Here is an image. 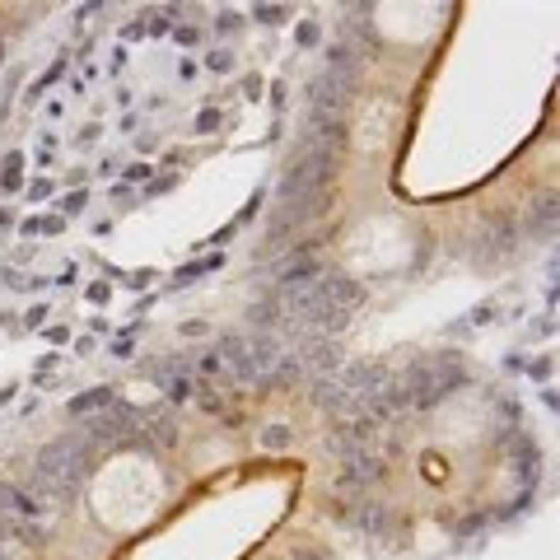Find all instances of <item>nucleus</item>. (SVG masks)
<instances>
[{
  "mask_svg": "<svg viewBox=\"0 0 560 560\" xmlns=\"http://www.w3.org/2000/svg\"><path fill=\"white\" fill-rule=\"evenodd\" d=\"M94 462H99V448L84 435H66L52 439L33 453V467H28V491L43 504L61 509V504L75 500V491L94 476Z\"/></svg>",
  "mask_w": 560,
  "mask_h": 560,
  "instance_id": "f257e3e1",
  "label": "nucleus"
},
{
  "mask_svg": "<svg viewBox=\"0 0 560 560\" xmlns=\"http://www.w3.org/2000/svg\"><path fill=\"white\" fill-rule=\"evenodd\" d=\"M140 420H145V415L135 411L131 402H112V406H103L99 415H84V439H89L94 448H145Z\"/></svg>",
  "mask_w": 560,
  "mask_h": 560,
  "instance_id": "f03ea898",
  "label": "nucleus"
},
{
  "mask_svg": "<svg viewBox=\"0 0 560 560\" xmlns=\"http://www.w3.org/2000/svg\"><path fill=\"white\" fill-rule=\"evenodd\" d=\"M215 359H220V369H224V383L229 388H257V369H252V359H247V341H243V332H229V336H220L215 341Z\"/></svg>",
  "mask_w": 560,
  "mask_h": 560,
  "instance_id": "7ed1b4c3",
  "label": "nucleus"
},
{
  "mask_svg": "<svg viewBox=\"0 0 560 560\" xmlns=\"http://www.w3.org/2000/svg\"><path fill=\"white\" fill-rule=\"evenodd\" d=\"M388 379H392V369L383 359H346V364L336 369V388H346L355 402L374 397L379 388H388Z\"/></svg>",
  "mask_w": 560,
  "mask_h": 560,
  "instance_id": "20e7f679",
  "label": "nucleus"
},
{
  "mask_svg": "<svg viewBox=\"0 0 560 560\" xmlns=\"http://www.w3.org/2000/svg\"><path fill=\"white\" fill-rule=\"evenodd\" d=\"M318 290H323V303L332 308V313H346V318L364 303V285H359L355 276H346V271H336V267L318 271Z\"/></svg>",
  "mask_w": 560,
  "mask_h": 560,
  "instance_id": "39448f33",
  "label": "nucleus"
},
{
  "mask_svg": "<svg viewBox=\"0 0 560 560\" xmlns=\"http://www.w3.org/2000/svg\"><path fill=\"white\" fill-rule=\"evenodd\" d=\"M318 271H323V262H318V243H294L285 257H276V267H271V280H276V290H285V285L313 280Z\"/></svg>",
  "mask_w": 560,
  "mask_h": 560,
  "instance_id": "423d86ee",
  "label": "nucleus"
},
{
  "mask_svg": "<svg viewBox=\"0 0 560 560\" xmlns=\"http://www.w3.org/2000/svg\"><path fill=\"white\" fill-rule=\"evenodd\" d=\"M0 509H10V514H19V518H28V523H43V518H52L56 509L52 504H43L33 491L23 481H0Z\"/></svg>",
  "mask_w": 560,
  "mask_h": 560,
  "instance_id": "0eeeda50",
  "label": "nucleus"
},
{
  "mask_svg": "<svg viewBox=\"0 0 560 560\" xmlns=\"http://www.w3.org/2000/svg\"><path fill=\"white\" fill-rule=\"evenodd\" d=\"M383 476V458L379 453H355V458L346 462V467L336 471V491H364V486H374Z\"/></svg>",
  "mask_w": 560,
  "mask_h": 560,
  "instance_id": "6e6552de",
  "label": "nucleus"
},
{
  "mask_svg": "<svg viewBox=\"0 0 560 560\" xmlns=\"http://www.w3.org/2000/svg\"><path fill=\"white\" fill-rule=\"evenodd\" d=\"M243 341H247V359H252L257 379L267 383L271 369L280 364V355H285V341H280V336H267V332H243Z\"/></svg>",
  "mask_w": 560,
  "mask_h": 560,
  "instance_id": "1a4fd4ad",
  "label": "nucleus"
},
{
  "mask_svg": "<svg viewBox=\"0 0 560 560\" xmlns=\"http://www.w3.org/2000/svg\"><path fill=\"white\" fill-rule=\"evenodd\" d=\"M350 523H359V532H369L379 542H397V527H402L397 514H392V504H359V514Z\"/></svg>",
  "mask_w": 560,
  "mask_h": 560,
  "instance_id": "9d476101",
  "label": "nucleus"
},
{
  "mask_svg": "<svg viewBox=\"0 0 560 560\" xmlns=\"http://www.w3.org/2000/svg\"><path fill=\"white\" fill-rule=\"evenodd\" d=\"M0 542H14V547H23V551H38L47 542V532H43V523H28V518L0 509Z\"/></svg>",
  "mask_w": 560,
  "mask_h": 560,
  "instance_id": "9b49d317",
  "label": "nucleus"
},
{
  "mask_svg": "<svg viewBox=\"0 0 560 560\" xmlns=\"http://www.w3.org/2000/svg\"><path fill=\"white\" fill-rule=\"evenodd\" d=\"M392 112H397V103L383 99L369 108V117L359 122V150H379L383 140H388V126H392Z\"/></svg>",
  "mask_w": 560,
  "mask_h": 560,
  "instance_id": "f8f14e48",
  "label": "nucleus"
},
{
  "mask_svg": "<svg viewBox=\"0 0 560 560\" xmlns=\"http://www.w3.org/2000/svg\"><path fill=\"white\" fill-rule=\"evenodd\" d=\"M247 318H252V332H267V336H280V332H285V318H280V299H276V285H271V290H262L257 299H252V308H247Z\"/></svg>",
  "mask_w": 560,
  "mask_h": 560,
  "instance_id": "ddd939ff",
  "label": "nucleus"
},
{
  "mask_svg": "<svg viewBox=\"0 0 560 560\" xmlns=\"http://www.w3.org/2000/svg\"><path fill=\"white\" fill-rule=\"evenodd\" d=\"M551 229H556V196H542V201H532L523 211V234L527 238H551Z\"/></svg>",
  "mask_w": 560,
  "mask_h": 560,
  "instance_id": "4468645a",
  "label": "nucleus"
},
{
  "mask_svg": "<svg viewBox=\"0 0 560 560\" xmlns=\"http://www.w3.org/2000/svg\"><path fill=\"white\" fill-rule=\"evenodd\" d=\"M112 402H117V392H112V388H89V392H79V397H70L66 411L70 415H99L103 406H112Z\"/></svg>",
  "mask_w": 560,
  "mask_h": 560,
  "instance_id": "2eb2a0df",
  "label": "nucleus"
},
{
  "mask_svg": "<svg viewBox=\"0 0 560 560\" xmlns=\"http://www.w3.org/2000/svg\"><path fill=\"white\" fill-rule=\"evenodd\" d=\"M257 444H262V453H290V448L299 444V435H294V425H285V420H276V425H262Z\"/></svg>",
  "mask_w": 560,
  "mask_h": 560,
  "instance_id": "dca6fc26",
  "label": "nucleus"
},
{
  "mask_svg": "<svg viewBox=\"0 0 560 560\" xmlns=\"http://www.w3.org/2000/svg\"><path fill=\"white\" fill-rule=\"evenodd\" d=\"M0 187L23 191V150H10V155L0 159Z\"/></svg>",
  "mask_w": 560,
  "mask_h": 560,
  "instance_id": "f3484780",
  "label": "nucleus"
},
{
  "mask_svg": "<svg viewBox=\"0 0 560 560\" xmlns=\"http://www.w3.org/2000/svg\"><path fill=\"white\" fill-rule=\"evenodd\" d=\"M224 267V257L215 252V257H201V262H187V267H178L173 271V285H191L196 276H206V271H220Z\"/></svg>",
  "mask_w": 560,
  "mask_h": 560,
  "instance_id": "a211bd4d",
  "label": "nucleus"
},
{
  "mask_svg": "<svg viewBox=\"0 0 560 560\" xmlns=\"http://www.w3.org/2000/svg\"><path fill=\"white\" fill-rule=\"evenodd\" d=\"M267 383H280V388H290V383H303V369H299V359L290 355V350H285V355H280V364L276 369H271V379Z\"/></svg>",
  "mask_w": 560,
  "mask_h": 560,
  "instance_id": "6ab92c4d",
  "label": "nucleus"
},
{
  "mask_svg": "<svg viewBox=\"0 0 560 560\" xmlns=\"http://www.w3.org/2000/svg\"><path fill=\"white\" fill-rule=\"evenodd\" d=\"M224 122H229V117H224L220 108H201V112H196V122H191V131H196V135H215V131H224Z\"/></svg>",
  "mask_w": 560,
  "mask_h": 560,
  "instance_id": "aec40b11",
  "label": "nucleus"
},
{
  "mask_svg": "<svg viewBox=\"0 0 560 560\" xmlns=\"http://www.w3.org/2000/svg\"><path fill=\"white\" fill-rule=\"evenodd\" d=\"M145 19V38H168L173 33V14L168 10H150V14H140Z\"/></svg>",
  "mask_w": 560,
  "mask_h": 560,
  "instance_id": "412c9836",
  "label": "nucleus"
},
{
  "mask_svg": "<svg viewBox=\"0 0 560 560\" xmlns=\"http://www.w3.org/2000/svg\"><path fill=\"white\" fill-rule=\"evenodd\" d=\"M84 206H89V191L79 187V191H66L61 201H56V215L61 220H70V215H84Z\"/></svg>",
  "mask_w": 560,
  "mask_h": 560,
  "instance_id": "4be33fe9",
  "label": "nucleus"
},
{
  "mask_svg": "<svg viewBox=\"0 0 560 560\" xmlns=\"http://www.w3.org/2000/svg\"><path fill=\"white\" fill-rule=\"evenodd\" d=\"M243 14H238V10H220V14H215V33H224V38H234V33H243Z\"/></svg>",
  "mask_w": 560,
  "mask_h": 560,
  "instance_id": "5701e85b",
  "label": "nucleus"
},
{
  "mask_svg": "<svg viewBox=\"0 0 560 560\" xmlns=\"http://www.w3.org/2000/svg\"><path fill=\"white\" fill-rule=\"evenodd\" d=\"M252 19L267 23V28H280V23L290 19V10H285V5H257V10H252Z\"/></svg>",
  "mask_w": 560,
  "mask_h": 560,
  "instance_id": "b1692460",
  "label": "nucleus"
},
{
  "mask_svg": "<svg viewBox=\"0 0 560 560\" xmlns=\"http://www.w3.org/2000/svg\"><path fill=\"white\" fill-rule=\"evenodd\" d=\"M294 43H299V47H318V43H323V23H318V19H303L299 28H294Z\"/></svg>",
  "mask_w": 560,
  "mask_h": 560,
  "instance_id": "393cba45",
  "label": "nucleus"
},
{
  "mask_svg": "<svg viewBox=\"0 0 560 560\" xmlns=\"http://www.w3.org/2000/svg\"><path fill=\"white\" fill-rule=\"evenodd\" d=\"M206 70H215V75H229V70H234V52H224V47L206 52Z\"/></svg>",
  "mask_w": 560,
  "mask_h": 560,
  "instance_id": "a878e982",
  "label": "nucleus"
},
{
  "mask_svg": "<svg viewBox=\"0 0 560 560\" xmlns=\"http://www.w3.org/2000/svg\"><path fill=\"white\" fill-rule=\"evenodd\" d=\"M150 173H155V168H150L145 159H135V164H126V168H122V178H117V182H122V187H135V182H145Z\"/></svg>",
  "mask_w": 560,
  "mask_h": 560,
  "instance_id": "bb28decb",
  "label": "nucleus"
},
{
  "mask_svg": "<svg viewBox=\"0 0 560 560\" xmlns=\"http://www.w3.org/2000/svg\"><path fill=\"white\" fill-rule=\"evenodd\" d=\"M201 28H196V23H173V43H178V47H196V43H201Z\"/></svg>",
  "mask_w": 560,
  "mask_h": 560,
  "instance_id": "cd10ccee",
  "label": "nucleus"
},
{
  "mask_svg": "<svg viewBox=\"0 0 560 560\" xmlns=\"http://www.w3.org/2000/svg\"><path fill=\"white\" fill-rule=\"evenodd\" d=\"M52 191H56V182H52V178H33V182H23V196H28V201H47Z\"/></svg>",
  "mask_w": 560,
  "mask_h": 560,
  "instance_id": "c85d7f7f",
  "label": "nucleus"
},
{
  "mask_svg": "<svg viewBox=\"0 0 560 560\" xmlns=\"http://www.w3.org/2000/svg\"><path fill=\"white\" fill-rule=\"evenodd\" d=\"M191 388H196V379H173V383H164L168 402H191Z\"/></svg>",
  "mask_w": 560,
  "mask_h": 560,
  "instance_id": "c756f323",
  "label": "nucleus"
},
{
  "mask_svg": "<svg viewBox=\"0 0 560 560\" xmlns=\"http://www.w3.org/2000/svg\"><path fill=\"white\" fill-rule=\"evenodd\" d=\"M61 75H66V61H56V66H52V70H47V75L33 84V94H28V99H43V89H52V84H56Z\"/></svg>",
  "mask_w": 560,
  "mask_h": 560,
  "instance_id": "7c9ffc66",
  "label": "nucleus"
},
{
  "mask_svg": "<svg viewBox=\"0 0 560 560\" xmlns=\"http://www.w3.org/2000/svg\"><path fill=\"white\" fill-rule=\"evenodd\" d=\"M495 313H500V303H476V308H471V323L467 327H481V323H495Z\"/></svg>",
  "mask_w": 560,
  "mask_h": 560,
  "instance_id": "2f4dec72",
  "label": "nucleus"
},
{
  "mask_svg": "<svg viewBox=\"0 0 560 560\" xmlns=\"http://www.w3.org/2000/svg\"><path fill=\"white\" fill-rule=\"evenodd\" d=\"M523 374H527V379H537V383H547V379H551V359H547V355H542V359H527Z\"/></svg>",
  "mask_w": 560,
  "mask_h": 560,
  "instance_id": "473e14b6",
  "label": "nucleus"
},
{
  "mask_svg": "<svg viewBox=\"0 0 560 560\" xmlns=\"http://www.w3.org/2000/svg\"><path fill=\"white\" fill-rule=\"evenodd\" d=\"M262 201H267V187H257V191H252V201H247L243 211H238V220H234V224H247V220H252V215L262 211Z\"/></svg>",
  "mask_w": 560,
  "mask_h": 560,
  "instance_id": "72a5a7b5",
  "label": "nucleus"
},
{
  "mask_svg": "<svg viewBox=\"0 0 560 560\" xmlns=\"http://www.w3.org/2000/svg\"><path fill=\"white\" fill-rule=\"evenodd\" d=\"M173 187H178V173H164V178H155L145 187V196H164V191H173Z\"/></svg>",
  "mask_w": 560,
  "mask_h": 560,
  "instance_id": "f704fd0d",
  "label": "nucleus"
},
{
  "mask_svg": "<svg viewBox=\"0 0 560 560\" xmlns=\"http://www.w3.org/2000/svg\"><path fill=\"white\" fill-rule=\"evenodd\" d=\"M135 355V336H117L112 341V359H131Z\"/></svg>",
  "mask_w": 560,
  "mask_h": 560,
  "instance_id": "c9c22d12",
  "label": "nucleus"
},
{
  "mask_svg": "<svg viewBox=\"0 0 560 560\" xmlns=\"http://www.w3.org/2000/svg\"><path fill=\"white\" fill-rule=\"evenodd\" d=\"M108 294H112V285H108V280H94L89 290H84V299H89V303H108Z\"/></svg>",
  "mask_w": 560,
  "mask_h": 560,
  "instance_id": "e433bc0d",
  "label": "nucleus"
},
{
  "mask_svg": "<svg viewBox=\"0 0 560 560\" xmlns=\"http://www.w3.org/2000/svg\"><path fill=\"white\" fill-rule=\"evenodd\" d=\"M99 131H103V126H94V122H89V126H84V131H75V145H79V150L99 145Z\"/></svg>",
  "mask_w": 560,
  "mask_h": 560,
  "instance_id": "4c0bfd02",
  "label": "nucleus"
},
{
  "mask_svg": "<svg viewBox=\"0 0 560 560\" xmlns=\"http://www.w3.org/2000/svg\"><path fill=\"white\" fill-rule=\"evenodd\" d=\"M47 318H52V308H47V303H33V308L23 313V323H28V327H43Z\"/></svg>",
  "mask_w": 560,
  "mask_h": 560,
  "instance_id": "58836bf2",
  "label": "nucleus"
},
{
  "mask_svg": "<svg viewBox=\"0 0 560 560\" xmlns=\"http://www.w3.org/2000/svg\"><path fill=\"white\" fill-rule=\"evenodd\" d=\"M140 38H145V19H131L122 28V43H140Z\"/></svg>",
  "mask_w": 560,
  "mask_h": 560,
  "instance_id": "ea45409f",
  "label": "nucleus"
},
{
  "mask_svg": "<svg viewBox=\"0 0 560 560\" xmlns=\"http://www.w3.org/2000/svg\"><path fill=\"white\" fill-rule=\"evenodd\" d=\"M126 61H131V56H126V47H117V52H112V61H108V75L117 79V75L126 70Z\"/></svg>",
  "mask_w": 560,
  "mask_h": 560,
  "instance_id": "a19ab883",
  "label": "nucleus"
},
{
  "mask_svg": "<svg viewBox=\"0 0 560 560\" xmlns=\"http://www.w3.org/2000/svg\"><path fill=\"white\" fill-rule=\"evenodd\" d=\"M19 234H23V238H38V234H43V215H28V220H19Z\"/></svg>",
  "mask_w": 560,
  "mask_h": 560,
  "instance_id": "79ce46f5",
  "label": "nucleus"
},
{
  "mask_svg": "<svg viewBox=\"0 0 560 560\" xmlns=\"http://www.w3.org/2000/svg\"><path fill=\"white\" fill-rule=\"evenodd\" d=\"M285 99H290V89H285V79H276V84H271V108H285Z\"/></svg>",
  "mask_w": 560,
  "mask_h": 560,
  "instance_id": "37998d69",
  "label": "nucleus"
},
{
  "mask_svg": "<svg viewBox=\"0 0 560 560\" xmlns=\"http://www.w3.org/2000/svg\"><path fill=\"white\" fill-rule=\"evenodd\" d=\"M52 369H56V355H43V359H38V369H33V379L43 383V379H47V374H52Z\"/></svg>",
  "mask_w": 560,
  "mask_h": 560,
  "instance_id": "c03bdc74",
  "label": "nucleus"
},
{
  "mask_svg": "<svg viewBox=\"0 0 560 560\" xmlns=\"http://www.w3.org/2000/svg\"><path fill=\"white\" fill-rule=\"evenodd\" d=\"M61 229H66L61 215H43V234H61Z\"/></svg>",
  "mask_w": 560,
  "mask_h": 560,
  "instance_id": "a18cd8bd",
  "label": "nucleus"
},
{
  "mask_svg": "<svg viewBox=\"0 0 560 560\" xmlns=\"http://www.w3.org/2000/svg\"><path fill=\"white\" fill-rule=\"evenodd\" d=\"M238 234V224H224V229H220V234H211V238H206V243H229V238H234ZM201 243V247H206Z\"/></svg>",
  "mask_w": 560,
  "mask_h": 560,
  "instance_id": "49530a36",
  "label": "nucleus"
},
{
  "mask_svg": "<svg viewBox=\"0 0 560 560\" xmlns=\"http://www.w3.org/2000/svg\"><path fill=\"white\" fill-rule=\"evenodd\" d=\"M112 201H135V187H122V182H112Z\"/></svg>",
  "mask_w": 560,
  "mask_h": 560,
  "instance_id": "de8ad7c7",
  "label": "nucleus"
},
{
  "mask_svg": "<svg viewBox=\"0 0 560 560\" xmlns=\"http://www.w3.org/2000/svg\"><path fill=\"white\" fill-rule=\"evenodd\" d=\"M75 355H94V336H89V332L75 336Z\"/></svg>",
  "mask_w": 560,
  "mask_h": 560,
  "instance_id": "09e8293b",
  "label": "nucleus"
},
{
  "mask_svg": "<svg viewBox=\"0 0 560 560\" xmlns=\"http://www.w3.org/2000/svg\"><path fill=\"white\" fill-rule=\"evenodd\" d=\"M178 332H182V336H206V332H211V327H206V323H182Z\"/></svg>",
  "mask_w": 560,
  "mask_h": 560,
  "instance_id": "8fccbe9b",
  "label": "nucleus"
},
{
  "mask_svg": "<svg viewBox=\"0 0 560 560\" xmlns=\"http://www.w3.org/2000/svg\"><path fill=\"white\" fill-rule=\"evenodd\" d=\"M243 94H247V99H262V79H257V75L243 79Z\"/></svg>",
  "mask_w": 560,
  "mask_h": 560,
  "instance_id": "3c124183",
  "label": "nucleus"
},
{
  "mask_svg": "<svg viewBox=\"0 0 560 560\" xmlns=\"http://www.w3.org/2000/svg\"><path fill=\"white\" fill-rule=\"evenodd\" d=\"M196 70H201L196 61H178V75H182V79H196Z\"/></svg>",
  "mask_w": 560,
  "mask_h": 560,
  "instance_id": "603ef678",
  "label": "nucleus"
},
{
  "mask_svg": "<svg viewBox=\"0 0 560 560\" xmlns=\"http://www.w3.org/2000/svg\"><path fill=\"white\" fill-rule=\"evenodd\" d=\"M14 224H19V220H14V211H5V206H0V229H14Z\"/></svg>",
  "mask_w": 560,
  "mask_h": 560,
  "instance_id": "864d4df0",
  "label": "nucleus"
},
{
  "mask_svg": "<svg viewBox=\"0 0 560 560\" xmlns=\"http://www.w3.org/2000/svg\"><path fill=\"white\" fill-rule=\"evenodd\" d=\"M14 392H19V388H5V392H0V402H10V397H14Z\"/></svg>",
  "mask_w": 560,
  "mask_h": 560,
  "instance_id": "5fc2aeb1",
  "label": "nucleus"
},
{
  "mask_svg": "<svg viewBox=\"0 0 560 560\" xmlns=\"http://www.w3.org/2000/svg\"><path fill=\"white\" fill-rule=\"evenodd\" d=\"M0 560H14V556H10V551H5V547H0Z\"/></svg>",
  "mask_w": 560,
  "mask_h": 560,
  "instance_id": "6e6d98bb",
  "label": "nucleus"
}]
</instances>
